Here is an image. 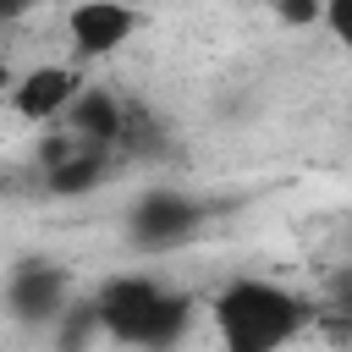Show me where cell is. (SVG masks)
<instances>
[{"label": "cell", "instance_id": "7c38bea8", "mask_svg": "<svg viewBox=\"0 0 352 352\" xmlns=\"http://www.w3.org/2000/svg\"><path fill=\"white\" fill-rule=\"evenodd\" d=\"M319 28H330V38H336V44H346V38H352V0H324Z\"/></svg>", "mask_w": 352, "mask_h": 352}, {"label": "cell", "instance_id": "ba28073f", "mask_svg": "<svg viewBox=\"0 0 352 352\" xmlns=\"http://www.w3.org/2000/svg\"><path fill=\"white\" fill-rule=\"evenodd\" d=\"M60 121H66V138L94 143V148H116L121 143V121H126V99H116L99 82H82L72 94V104H66Z\"/></svg>", "mask_w": 352, "mask_h": 352}, {"label": "cell", "instance_id": "4fadbf2b", "mask_svg": "<svg viewBox=\"0 0 352 352\" xmlns=\"http://www.w3.org/2000/svg\"><path fill=\"white\" fill-rule=\"evenodd\" d=\"M44 0H0V22H22L28 11H38Z\"/></svg>", "mask_w": 352, "mask_h": 352}, {"label": "cell", "instance_id": "52a82bcc", "mask_svg": "<svg viewBox=\"0 0 352 352\" xmlns=\"http://www.w3.org/2000/svg\"><path fill=\"white\" fill-rule=\"evenodd\" d=\"M110 160H116V148H94V143L60 138L44 154V187L55 198H82V192H94L110 176Z\"/></svg>", "mask_w": 352, "mask_h": 352}, {"label": "cell", "instance_id": "6da1fadb", "mask_svg": "<svg viewBox=\"0 0 352 352\" xmlns=\"http://www.w3.org/2000/svg\"><path fill=\"white\" fill-rule=\"evenodd\" d=\"M220 352H286L308 330V302L264 275H236L209 302Z\"/></svg>", "mask_w": 352, "mask_h": 352}, {"label": "cell", "instance_id": "9c48e42d", "mask_svg": "<svg viewBox=\"0 0 352 352\" xmlns=\"http://www.w3.org/2000/svg\"><path fill=\"white\" fill-rule=\"evenodd\" d=\"M50 330H55V352H94V346L104 341L99 314H94V302H88V297H72Z\"/></svg>", "mask_w": 352, "mask_h": 352}, {"label": "cell", "instance_id": "5b68a950", "mask_svg": "<svg viewBox=\"0 0 352 352\" xmlns=\"http://www.w3.org/2000/svg\"><path fill=\"white\" fill-rule=\"evenodd\" d=\"M72 297H77V286H72V270H66V264L28 258V264H16V270L6 275V314H11L22 330H50Z\"/></svg>", "mask_w": 352, "mask_h": 352}, {"label": "cell", "instance_id": "8fae6325", "mask_svg": "<svg viewBox=\"0 0 352 352\" xmlns=\"http://www.w3.org/2000/svg\"><path fill=\"white\" fill-rule=\"evenodd\" d=\"M270 6L286 28H319V11H324V0H270Z\"/></svg>", "mask_w": 352, "mask_h": 352}, {"label": "cell", "instance_id": "3957f363", "mask_svg": "<svg viewBox=\"0 0 352 352\" xmlns=\"http://www.w3.org/2000/svg\"><path fill=\"white\" fill-rule=\"evenodd\" d=\"M143 28V11L126 0H72L66 11V50L77 66L88 60H110L116 50H126Z\"/></svg>", "mask_w": 352, "mask_h": 352}, {"label": "cell", "instance_id": "8992f818", "mask_svg": "<svg viewBox=\"0 0 352 352\" xmlns=\"http://www.w3.org/2000/svg\"><path fill=\"white\" fill-rule=\"evenodd\" d=\"M82 88V72L66 66V60H44V66H28L11 88V116L28 121V126H50L66 116L72 94Z\"/></svg>", "mask_w": 352, "mask_h": 352}, {"label": "cell", "instance_id": "30bf717a", "mask_svg": "<svg viewBox=\"0 0 352 352\" xmlns=\"http://www.w3.org/2000/svg\"><path fill=\"white\" fill-rule=\"evenodd\" d=\"M187 319H192V302L182 292H165V302H160V314H154V324L143 336V352H170L187 336Z\"/></svg>", "mask_w": 352, "mask_h": 352}, {"label": "cell", "instance_id": "277c9868", "mask_svg": "<svg viewBox=\"0 0 352 352\" xmlns=\"http://www.w3.org/2000/svg\"><path fill=\"white\" fill-rule=\"evenodd\" d=\"M198 226H204V204L182 187H148V192H138V204L126 214V236L143 253H170Z\"/></svg>", "mask_w": 352, "mask_h": 352}, {"label": "cell", "instance_id": "7a4b0ae2", "mask_svg": "<svg viewBox=\"0 0 352 352\" xmlns=\"http://www.w3.org/2000/svg\"><path fill=\"white\" fill-rule=\"evenodd\" d=\"M165 292H170V286H160V280H154V275H143V270L104 275V280L88 292V302H94V314H99L104 341L143 346V336H148V324H154V314H160Z\"/></svg>", "mask_w": 352, "mask_h": 352}]
</instances>
